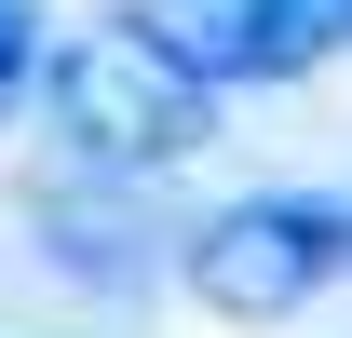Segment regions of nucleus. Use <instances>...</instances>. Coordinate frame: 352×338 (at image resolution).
Listing matches in <instances>:
<instances>
[{
	"instance_id": "f257e3e1",
	"label": "nucleus",
	"mask_w": 352,
	"mask_h": 338,
	"mask_svg": "<svg viewBox=\"0 0 352 338\" xmlns=\"http://www.w3.org/2000/svg\"><path fill=\"white\" fill-rule=\"evenodd\" d=\"M28 82H41L54 149L95 163V176H163V163H190L217 135V95L190 82L149 27H68V41H41Z\"/></svg>"
},
{
	"instance_id": "f03ea898",
	"label": "nucleus",
	"mask_w": 352,
	"mask_h": 338,
	"mask_svg": "<svg viewBox=\"0 0 352 338\" xmlns=\"http://www.w3.org/2000/svg\"><path fill=\"white\" fill-rule=\"evenodd\" d=\"M339 271H352V203L325 190H244L204 230H176V284L217 325H298Z\"/></svg>"
},
{
	"instance_id": "7ed1b4c3",
	"label": "nucleus",
	"mask_w": 352,
	"mask_h": 338,
	"mask_svg": "<svg viewBox=\"0 0 352 338\" xmlns=\"http://www.w3.org/2000/svg\"><path fill=\"white\" fill-rule=\"evenodd\" d=\"M122 27H149L204 95H230V82H298L325 54V0H122Z\"/></svg>"
},
{
	"instance_id": "20e7f679",
	"label": "nucleus",
	"mask_w": 352,
	"mask_h": 338,
	"mask_svg": "<svg viewBox=\"0 0 352 338\" xmlns=\"http://www.w3.org/2000/svg\"><path fill=\"white\" fill-rule=\"evenodd\" d=\"M41 41H54V0H0V109L28 95V68H41Z\"/></svg>"
},
{
	"instance_id": "39448f33",
	"label": "nucleus",
	"mask_w": 352,
	"mask_h": 338,
	"mask_svg": "<svg viewBox=\"0 0 352 338\" xmlns=\"http://www.w3.org/2000/svg\"><path fill=\"white\" fill-rule=\"evenodd\" d=\"M325 41H352V0H325Z\"/></svg>"
}]
</instances>
